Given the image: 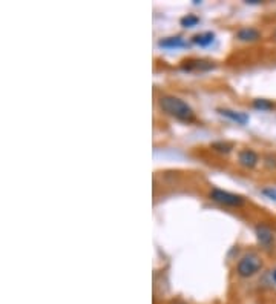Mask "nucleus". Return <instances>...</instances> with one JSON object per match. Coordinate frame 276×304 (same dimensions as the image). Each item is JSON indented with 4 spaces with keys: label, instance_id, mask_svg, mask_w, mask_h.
Instances as JSON below:
<instances>
[{
    "label": "nucleus",
    "instance_id": "17",
    "mask_svg": "<svg viewBox=\"0 0 276 304\" xmlns=\"http://www.w3.org/2000/svg\"><path fill=\"white\" fill-rule=\"evenodd\" d=\"M271 37H273V40H274V42H276V30H274V31H273V34H271Z\"/></svg>",
    "mask_w": 276,
    "mask_h": 304
},
{
    "label": "nucleus",
    "instance_id": "1",
    "mask_svg": "<svg viewBox=\"0 0 276 304\" xmlns=\"http://www.w3.org/2000/svg\"><path fill=\"white\" fill-rule=\"evenodd\" d=\"M158 105L163 113L169 114L170 117H173L179 122L191 123L195 120L194 109L186 103V101L175 97V95H161L158 98Z\"/></svg>",
    "mask_w": 276,
    "mask_h": 304
},
{
    "label": "nucleus",
    "instance_id": "16",
    "mask_svg": "<svg viewBox=\"0 0 276 304\" xmlns=\"http://www.w3.org/2000/svg\"><path fill=\"white\" fill-rule=\"evenodd\" d=\"M246 4L247 5H261L262 2H261V0H246Z\"/></svg>",
    "mask_w": 276,
    "mask_h": 304
},
{
    "label": "nucleus",
    "instance_id": "5",
    "mask_svg": "<svg viewBox=\"0 0 276 304\" xmlns=\"http://www.w3.org/2000/svg\"><path fill=\"white\" fill-rule=\"evenodd\" d=\"M215 62L207 60V59H186L179 63V68L186 72H194V71H210L215 69Z\"/></svg>",
    "mask_w": 276,
    "mask_h": 304
},
{
    "label": "nucleus",
    "instance_id": "6",
    "mask_svg": "<svg viewBox=\"0 0 276 304\" xmlns=\"http://www.w3.org/2000/svg\"><path fill=\"white\" fill-rule=\"evenodd\" d=\"M238 163L246 169H253L259 163V155L253 149H242L238 154Z\"/></svg>",
    "mask_w": 276,
    "mask_h": 304
},
{
    "label": "nucleus",
    "instance_id": "8",
    "mask_svg": "<svg viewBox=\"0 0 276 304\" xmlns=\"http://www.w3.org/2000/svg\"><path fill=\"white\" fill-rule=\"evenodd\" d=\"M217 113L221 117H224L230 122H235L236 125H246L250 120V117L246 113H239V111H233V109H227V108H218Z\"/></svg>",
    "mask_w": 276,
    "mask_h": 304
},
{
    "label": "nucleus",
    "instance_id": "11",
    "mask_svg": "<svg viewBox=\"0 0 276 304\" xmlns=\"http://www.w3.org/2000/svg\"><path fill=\"white\" fill-rule=\"evenodd\" d=\"M252 106L258 111H271L274 108V103L271 100H267V98H253Z\"/></svg>",
    "mask_w": 276,
    "mask_h": 304
},
{
    "label": "nucleus",
    "instance_id": "7",
    "mask_svg": "<svg viewBox=\"0 0 276 304\" xmlns=\"http://www.w3.org/2000/svg\"><path fill=\"white\" fill-rule=\"evenodd\" d=\"M262 37L261 31L253 28V26H244V28H239L235 34V39H238L239 42H244V43H252V42H258L259 39Z\"/></svg>",
    "mask_w": 276,
    "mask_h": 304
},
{
    "label": "nucleus",
    "instance_id": "3",
    "mask_svg": "<svg viewBox=\"0 0 276 304\" xmlns=\"http://www.w3.org/2000/svg\"><path fill=\"white\" fill-rule=\"evenodd\" d=\"M209 198L212 201L218 203V205L230 206V208H241L244 203H246L244 197H241L238 194H233V192H229V190H224V189H220V187L210 189Z\"/></svg>",
    "mask_w": 276,
    "mask_h": 304
},
{
    "label": "nucleus",
    "instance_id": "10",
    "mask_svg": "<svg viewBox=\"0 0 276 304\" xmlns=\"http://www.w3.org/2000/svg\"><path fill=\"white\" fill-rule=\"evenodd\" d=\"M192 43H195V45H198V46H209V45H212L213 43V40H215V34L212 33V31H206V33H200V34H195L192 39Z\"/></svg>",
    "mask_w": 276,
    "mask_h": 304
},
{
    "label": "nucleus",
    "instance_id": "2",
    "mask_svg": "<svg viewBox=\"0 0 276 304\" xmlns=\"http://www.w3.org/2000/svg\"><path fill=\"white\" fill-rule=\"evenodd\" d=\"M262 258L255 254V252H249L244 257H241V260L236 264V273L241 278H250L253 275H256L261 269H262Z\"/></svg>",
    "mask_w": 276,
    "mask_h": 304
},
{
    "label": "nucleus",
    "instance_id": "19",
    "mask_svg": "<svg viewBox=\"0 0 276 304\" xmlns=\"http://www.w3.org/2000/svg\"><path fill=\"white\" fill-rule=\"evenodd\" d=\"M175 304H184V302H175Z\"/></svg>",
    "mask_w": 276,
    "mask_h": 304
},
{
    "label": "nucleus",
    "instance_id": "18",
    "mask_svg": "<svg viewBox=\"0 0 276 304\" xmlns=\"http://www.w3.org/2000/svg\"><path fill=\"white\" fill-rule=\"evenodd\" d=\"M273 280H274V283H276V269L273 270Z\"/></svg>",
    "mask_w": 276,
    "mask_h": 304
},
{
    "label": "nucleus",
    "instance_id": "13",
    "mask_svg": "<svg viewBox=\"0 0 276 304\" xmlns=\"http://www.w3.org/2000/svg\"><path fill=\"white\" fill-rule=\"evenodd\" d=\"M200 23V17L195 16V14H186L184 17L179 19V25L182 28H194Z\"/></svg>",
    "mask_w": 276,
    "mask_h": 304
},
{
    "label": "nucleus",
    "instance_id": "12",
    "mask_svg": "<svg viewBox=\"0 0 276 304\" xmlns=\"http://www.w3.org/2000/svg\"><path fill=\"white\" fill-rule=\"evenodd\" d=\"M210 148L215 151V152H218V154H223V155H227V154H230L232 151H233V143H229V142H215V143H212L210 145Z\"/></svg>",
    "mask_w": 276,
    "mask_h": 304
},
{
    "label": "nucleus",
    "instance_id": "15",
    "mask_svg": "<svg viewBox=\"0 0 276 304\" xmlns=\"http://www.w3.org/2000/svg\"><path fill=\"white\" fill-rule=\"evenodd\" d=\"M261 194H262L264 197H267L268 200L276 201V187H265V189L261 190Z\"/></svg>",
    "mask_w": 276,
    "mask_h": 304
},
{
    "label": "nucleus",
    "instance_id": "4",
    "mask_svg": "<svg viewBox=\"0 0 276 304\" xmlns=\"http://www.w3.org/2000/svg\"><path fill=\"white\" fill-rule=\"evenodd\" d=\"M255 235H256V241L258 244L265 251V252H271L274 249V234L273 231L264 225V223H259L256 228H255Z\"/></svg>",
    "mask_w": 276,
    "mask_h": 304
},
{
    "label": "nucleus",
    "instance_id": "14",
    "mask_svg": "<svg viewBox=\"0 0 276 304\" xmlns=\"http://www.w3.org/2000/svg\"><path fill=\"white\" fill-rule=\"evenodd\" d=\"M264 166L267 169L276 171V154H265L264 155Z\"/></svg>",
    "mask_w": 276,
    "mask_h": 304
},
{
    "label": "nucleus",
    "instance_id": "9",
    "mask_svg": "<svg viewBox=\"0 0 276 304\" xmlns=\"http://www.w3.org/2000/svg\"><path fill=\"white\" fill-rule=\"evenodd\" d=\"M158 46L166 48V49H173V48H184V46H188V43L181 36H172V37L161 39L158 42Z\"/></svg>",
    "mask_w": 276,
    "mask_h": 304
}]
</instances>
